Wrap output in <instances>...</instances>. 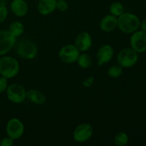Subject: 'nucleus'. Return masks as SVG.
Returning a JSON list of instances; mask_svg holds the SVG:
<instances>
[{"label": "nucleus", "instance_id": "6", "mask_svg": "<svg viewBox=\"0 0 146 146\" xmlns=\"http://www.w3.org/2000/svg\"><path fill=\"white\" fill-rule=\"evenodd\" d=\"M81 51L75 45L66 44L60 48L58 51V57L62 62L66 64H72L76 62Z\"/></svg>", "mask_w": 146, "mask_h": 146}, {"label": "nucleus", "instance_id": "23", "mask_svg": "<svg viewBox=\"0 0 146 146\" xmlns=\"http://www.w3.org/2000/svg\"><path fill=\"white\" fill-rule=\"evenodd\" d=\"M68 5L66 1H57L56 2V9L59 11L64 12L68 9Z\"/></svg>", "mask_w": 146, "mask_h": 146}, {"label": "nucleus", "instance_id": "2", "mask_svg": "<svg viewBox=\"0 0 146 146\" xmlns=\"http://www.w3.org/2000/svg\"><path fill=\"white\" fill-rule=\"evenodd\" d=\"M19 71V64L12 56H2L0 58V75L7 79L12 78Z\"/></svg>", "mask_w": 146, "mask_h": 146}, {"label": "nucleus", "instance_id": "26", "mask_svg": "<svg viewBox=\"0 0 146 146\" xmlns=\"http://www.w3.org/2000/svg\"><path fill=\"white\" fill-rule=\"evenodd\" d=\"M94 77L91 76V77H89V78H86V79L84 81L83 84H84V86L85 87H89V86H91L93 84H94Z\"/></svg>", "mask_w": 146, "mask_h": 146}, {"label": "nucleus", "instance_id": "1", "mask_svg": "<svg viewBox=\"0 0 146 146\" xmlns=\"http://www.w3.org/2000/svg\"><path fill=\"white\" fill-rule=\"evenodd\" d=\"M141 24L139 18L131 13H123L118 17V27L125 34H133L138 29Z\"/></svg>", "mask_w": 146, "mask_h": 146}, {"label": "nucleus", "instance_id": "10", "mask_svg": "<svg viewBox=\"0 0 146 146\" xmlns=\"http://www.w3.org/2000/svg\"><path fill=\"white\" fill-rule=\"evenodd\" d=\"M131 46L137 53H143L146 51V32L135 31L133 33L130 40Z\"/></svg>", "mask_w": 146, "mask_h": 146}, {"label": "nucleus", "instance_id": "14", "mask_svg": "<svg viewBox=\"0 0 146 146\" xmlns=\"http://www.w3.org/2000/svg\"><path fill=\"white\" fill-rule=\"evenodd\" d=\"M99 27L103 31H112L118 27V17L111 14L106 15L100 21Z\"/></svg>", "mask_w": 146, "mask_h": 146}, {"label": "nucleus", "instance_id": "3", "mask_svg": "<svg viewBox=\"0 0 146 146\" xmlns=\"http://www.w3.org/2000/svg\"><path fill=\"white\" fill-rule=\"evenodd\" d=\"M17 55L24 59H33L38 53L36 44L29 39H22L17 44L16 48Z\"/></svg>", "mask_w": 146, "mask_h": 146}, {"label": "nucleus", "instance_id": "27", "mask_svg": "<svg viewBox=\"0 0 146 146\" xmlns=\"http://www.w3.org/2000/svg\"><path fill=\"white\" fill-rule=\"evenodd\" d=\"M140 27H141L142 31H144L146 32V19L143 20L142 22H141V24H140Z\"/></svg>", "mask_w": 146, "mask_h": 146}, {"label": "nucleus", "instance_id": "7", "mask_svg": "<svg viewBox=\"0 0 146 146\" xmlns=\"http://www.w3.org/2000/svg\"><path fill=\"white\" fill-rule=\"evenodd\" d=\"M6 131L9 137L13 140H17L24 134V125L19 118H12L7 122Z\"/></svg>", "mask_w": 146, "mask_h": 146}, {"label": "nucleus", "instance_id": "16", "mask_svg": "<svg viewBox=\"0 0 146 146\" xmlns=\"http://www.w3.org/2000/svg\"><path fill=\"white\" fill-rule=\"evenodd\" d=\"M26 97L30 102L36 105H42L46 101V96L36 89H29L27 91Z\"/></svg>", "mask_w": 146, "mask_h": 146}, {"label": "nucleus", "instance_id": "13", "mask_svg": "<svg viewBox=\"0 0 146 146\" xmlns=\"http://www.w3.org/2000/svg\"><path fill=\"white\" fill-rule=\"evenodd\" d=\"M10 9L16 17H23L28 13L29 6L25 0H12Z\"/></svg>", "mask_w": 146, "mask_h": 146}, {"label": "nucleus", "instance_id": "8", "mask_svg": "<svg viewBox=\"0 0 146 146\" xmlns=\"http://www.w3.org/2000/svg\"><path fill=\"white\" fill-rule=\"evenodd\" d=\"M94 133L93 127L88 123H81L77 125L73 133V137L76 142L85 143L91 138Z\"/></svg>", "mask_w": 146, "mask_h": 146}, {"label": "nucleus", "instance_id": "18", "mask_svg": "<svg viewBox=\"0 0 146 146\" xmlns=\"http://www.w3.org/2000/svg\"><path fill=\"white\" fill-rule=\"evenodd\" d=\"M77 63H78L79 66L81 67V68H88L91 66L92 58L88 54L84 53V54H80L78 60H77Z\"/></svg>", "mask_w": 146, "mask_h": 146}, {"label": "nucleus", "instance_id": "28", "mask_svg": "<svg viewBox=\"0 0 146 146\" xmlns=\"http://www.w3.org/2000/svg\"><path fill=\"white\" fill-rule=\"evenodd\" d=\"M56 1H66V0H56Z\"/></svg>", "mask_w": 146, "mask_h": 146}, {"label": "nucleus", "instance_id": "12", "mask_svg": "<svg viewBox=\"0 0 146 146\" xmlns=\"http://www.w3.org/2000/svg\"><path fill=\"white\" fill-rule=\"evenodd\" d=\"M92 42V38L89 33L87 31H82L76 37L74 45L80 51L86 52L91 48Z\"/></svg>", "mask_w": 146, "mask_h": 146}, {"label": "nucleus", "instance_id": "22", "mask_svg": "<svg viewBox=\"0 0 146 146\" xmlns=\"http://www.w3.org/2000/svg\"><path fill=\"white\" fill-rule=\"evenodd\" d=\"M8 16V9L4 6H0V24L6 20Z\"/></svg>", "mask_w": 146, "mask_h": 146}, {"label": "nucleus", "instance_id": "4", "mask_svg": "<svg viewBox=\"0 0 146 146\" xmlns=\"http://www.w3.org/2000/svg\"><path fill=\"white\" fill-rule=\"evenodd\" d=\"M138 60V53L132 48H123L118 53L117 61L123 68H131L133 66Z\"/></svg>", "mask_w": 146, "mask_h": 146}, {"label": "nucleus", "instance_id": "21", "mask_svg": "<svg viewBox=\"0 0 146 146\" xmlns=\"http://www.w3.org/2000/svg\"><path fill=\"white\" fill-rule=\"evenodd\" d=\"M129 138L128 135L124 132H120L115 135L114 138V143L118 146H125L128 144Z\"/></svg>", "mask_w": 146, "mask_h": 146}, {"label": "nucleus", "instance_id": "9", "mask_svg": "<svg viewBox=\"0 0 146 146\" xmlns=\"http://www.w3.org/2000/svg\"><path fill=\"white\" fill-rule=\"evenodd\" d=\"M16 37L8 30L0 31V56L9 52L16 45Z\"/></svg>", "mask_w": 146, "mask_h": 146}, {"label": "nucleus", "instance_id": "19", "mask_svg": "<svg viewBox=\"0 0 146 146\" xmlns=\"http://www.w3.org/2000/svg\"><path fill=\"white\" fill-rule=\"evenodd\" d=\"M123 72V68L119 64H114L111 66L108 70V74L111 78H116L121 76Z\"/></svg>", "mask_w": 146, "mask_h": 146}, {"label": "nucleus", "instance_id": "20", "mask_svg": "<svg viewBox=\"0 0 146 146\" xmlns=\"http://www.w3.org/2000/svg\"><path fill=\"white\" fill-rule=\"evenodd\" d=\"M124 12V7L121 2L115 1L110 6V13L115 17H118Z\"/></svg>", "mask_w": 146, "mask_h": 146}, {"label": "nucleus", "instance_id": "5", "mask_svg": "<svg viewBox=\"0 0 146 146\" xmlns=\"http://www.w3.org/2000/svg\"><path fill=\"white\" fill-rule=\"evenodd\" d=\"M6 94L9 101L14 104H21L27 98V91L24 86L18 84L8 86L6 90Z\"/></svg>", "mask_w": 146, "mask_h": 146}, {"label": "nucleus", "instance_id": "25", "mask_svg": "<svg viewBox=\"0 0 146 146\" xmlns=\"http://www.w3.org/2000/svg\"><path fill=\"white\" fill-rule=\"evenodd\" d=\"M14 141L12 138L7 136L5 138H2L0 141V145L1 146H11L14 144Z\"/></svg>", "mask_w": 146, "mask_h": 146}, {"label": "nucleus", "instance_id": "15", "mask_svg": "<svg viewBox=\"0 0 146 146\" xmlns=\"http://www.w3.org/2000/svg\"><path fill=\"white\" fill-rule=\"evenodd\" d=\"M56 0H39L38 11L41 15L46 16L56 9Z\"/></svg>", "mask_w": 146, "mask_h": 146}, {"label": "nucleus", "instance_id": "17", "mask_svg": "<svg viewBox=\"0 0 146 146\" xmlns=\"http://www.w3.org/2000/svg\"><path fill=\"white\" fill-rule=\"evenodd\" d=\"M8 31L14 36V37H19L24 33V27L21 22L18 21H13L10 24Z\"/></svg>", "mask_w": 146, "mask_h": 146}, {"label": "nucleus", "instance_id": "24", "mask_svg": "<svg viewBox=\"0 0 146 146\" xmlns=\"http://www.w3.org/2000/svg\"><path fill=\"white\" fill-rule=\"evenodd\" d=\"M5 77L1 76L0 78V94H2L6 91L7 87H8V81Z\"/></svg>", "mask_w": 146, "mask_h": 146}, {"label": "nucleus", "instance_id": "11", "mask_svg": "<svg viewBox=\"0 0 146 146\" xmlns=\"http://www.w3.org/2000/svg\"><path fill=\"white\" fill-rule=\"evenodd\" d=\"M114 55L113 48L109 44H104L98 48L96 54L98 65L101 66L111 61Z\"/></svg>", "mask_w": 146, "mask_h": 146}]
</instances>
